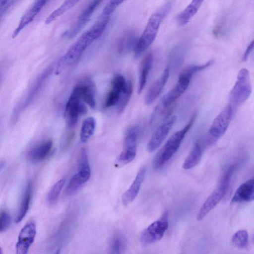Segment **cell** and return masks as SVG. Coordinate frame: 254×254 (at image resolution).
Returning <instances> with one entry per match:
<instances>
[{"label": "cell", "mask_w": 254, "mask_h": 254, "mask_svg": "<svg viewBox=\"0 0 254 254\" xmlns=\"http://www.w3.org/2000/svg\"><path fill=\"white\" fill-rule=\"evenodd\" d=\"M109 21V17L102 16L78 38L59 61L55 72L57 75L80 59L87 48L102 36Z\"/></svg>", "instance_id": "obj_1"}, {"label": "cell", "mask_w": 254, "mask_h": 254, "mask_svg": "<svg viewBox=\"0 0 254 254\" xmlns=\"http://www.w3.org/2000/svg\"><path fill=\"white\" fill-rule=\"evenodd\" d=\"M170 8L169 3L165 4L150 16L133 50L136 58H139L154 42L160 24Z\"/></svg>", "instance_id": "obj_2"}, {"label": "cell", "mask_w": 254, "mask_h": 254, "mask_svg": "<svg viewBox=\"0 0 254 254\" xmlns=\"http://www.w3.org/2000/svg\"><path fill=\"white\" fill-rule=\"evenodd\" d=\"M196 117V115L194 114L188 123L183 128L172 134L158 151L153 161L154 169L161 168L173 156L180 147L185 135L193 125Z\"/></svg>", "instance_id": "obj_3"}, {"label": "cell", "mask_w": 254, "mask_h": 254, "mask_svg": "<svg viewBox=\"0 0 254 254\" xmlns=\"http://www.w3.org/2000/svg\"><path fill=\"white\" fill-rule=\"evenodd\" d=\"M233 112V106L230 104L217 115L200 143L203 149L214 144L225 134L231 123Z\"/></svg>", "instance_id": "obj_4"}, {"label": "cell", "mask_w": 254, "mask_h": 254, "mask_svg": "<svg viewBox=\"0 0 254 254\" xmlns=\"http://www.w3.org/2000/svg\"><path fill=\"white\" fill-rule=\"evenodd\" d=\"M199 71L198 65L187 67L180 73L175 85L163 97L161 105L167 108L176 101L188 89L194 74Z\"/></svg>", "instance_id": "obj_5"}, {"label": "cell", "mask_w": 254, "mask_h": 254, "mask_svg": "<svg viewBox=\"0 0 254 254\" xmlns=\"http://www.w3.org/2000/svg\"><path fill=\"white\" fill-rule=\"evenodd\" d=\"M252 92L250 73L247 68H242L239 72L236 82L230 93L231 105H238L244 103Z\"/></svg>", "instance_id": "obj_6"}, {"label": "cell", "mask_w": 254, "mask_h": 254, "mask_svg": "<svg viewBox=\"0 0 254 254\" xmlns=\"http://www.w3.org/2000/svg\"><path fill=\"white\" fill-rule=\"evenodd\" d=\"M87 112V109L80 94L73 88L65 105L64 117L68 127H74L79 117Z\"/></svg>", "instance_id": "obj_7"}, {"label": "cell", "mask_w": 254, "mask_h": 254, "mask_svg": "<svg viewBox=\"0 0 254 254\" xmlns=\"http://www.w3.org/2000/svg\"><path fill=\"white\" fill-rule=\"evenodd\" d=\"M169 226L167 215L163 214L159 220L149 225L142 232L140 240L143 245H148L160 240Z\"/></svg>", "instance_id": "obj_8"}, {"label": "cell", "mask_w": 254, "mask_h": 254, "mask_svg": "<svg viewBox=\"0 0 254 254\" xmlns=\"http://www.w3.org/2000/svg\"><path fill=\"white\" fill-rule=\"evenodd\" d=\"M52 67H47L37 78L35 83L32 86L24 100L21 104L17 105L14 110L12 115V122H16L19 114L25 110L34 100L36 97L41 90L47 79L49 77L52 71Z\"/></svg>", "instance_id": "obj_9"}, {"label": "cell", "mask_w": 254, "mask_h": 254, "mask_svg": "<svg viewBox=\"0 0 254 254\" xmlns=\"http://www.w3.org/2000/svg\"><path fill=\"white\" fill-rule=\"evenodd\" d=\"M229 186L220 181L218 186L206 199L199 210L196 216L197 221H201L221 200L225 195Z\"/></svg>", "instance_id": "obj_10"}, {"label": "cell", "mask_w": 254, "mask_h": 254, "mask_svg": "<svg viewBox=\"0 0 254 254\" xmlns=\"http://www.w3.org/2000/svg\"><path fill=\"white\" fill-rule=\"evenodd\" d=\"M36 234V226L34 221H31L25 224L21 229L16 244V253L17 254H26L33 243Z\"/></svg>", "instance_id": "obj_11"}, {"label": "cell", "mask_w": 254, "mask_h": 254, "mask_svg": "<svg viewBox=\"0 0 254 254\" xmlns=\"http://www.w3.org/2000/svg\"><path fill=\"white\" fill-rule=\"evenodd\" d=\"M177 120V116H173L162 123L155 130L147 145L148 152L157 149L168 135Z\"/></svg>", "instance_id": "obj_12"}, {"label": "cell", "mask_w": 254, "mask_h": 254, "mask_svg": "<svg viewBox=\"0 0 254 254\" xmlns=\"http://www.w3.org/2000/svg\"><path fill=\"white\" fill-rule=\"evenodd\" d=\"M104 0H91L79 15L76 21L67 32L69 39L74 37L90 20L94 12Z\"/></svg>", "instance_id": "obj_13"}, {"label": "cell", "mask_w": 254, "mask_h": 254, "mask_svg": "<svg viewBox=\"0 0 254 254\" xmlns=\"http://www.w3.org/2000/svg\"><path fill=\"white\" fill-rule=\"evenodd\" d=\"M80 94L82 100L92 109L96 107V88L92 80L85 77L74 88Z\"/></svg>", "instance_id": "obj_14"}, {"label": "cell", "mask_w": 254, "mask_h": 254, "mask_svg": "<svg viewBox=\"0 0 254 254\" xmlns=\"http://www.w3.org/2000/svg\"><path fill=\"white\" fill-rule=\"evenodd\" d=\"M170 75V68L167 66L160 76L156 80L149 88L145 97L146 105H151L161 93L166 84Z\"/></svg>", "instance_id": "obj_15"}, {"label": "cell", "mask_w": 254, "mask_h": 254, "mask_svg": "<svg viewBox=\"0 0 254 254\" xmlns=\"http://www.w3.org/2000/svg\"><path fill=\"white\" fill-rule=\"evenodd\" d=\"M78 171L71 178L66 188V193L71 194L86 183L91 176L89 164L80 166Z\"/></svg>", "instance_id": "obj_16"}, {"label": "cell", "mask_w": 254, "mask_h": 254, "mask_svg": "<svg viewBox=\"0 0 254 254\" xmlns=\"http://www.w3.org/2000/svg\"><path fill=\"white\" fill-rule=\"evenodd\" d=\"M145 172L144 167L141 168L129 188L123 193L122 201L125 206L132 202L137 196L144 180Z\"/></svg>", "instance_id": "obj_17"}, {"label": "cell", "mask_w": 254, "mask_h": 254, "mask_svg": "<svg viewBox=\"0 0 254 254\" xmlns=\"http://www.w3.org/2000/svg\"><path fill=\"white\" fill-rule=\"evenodd\" d=\"M254 199V180L251 179L241 184L231 199L233 203L251 202Z\"/></svg>", "instance_id": "obj_18"}, {"label": "cell", "mask_w": 254, "mask_h": 254, "mask_svg": "<svg viewBox=\"0 0 254 254\" xmlns=\"http://www.w3.org/2000/svg\"><path fill=\"white\" fill-rule=\"evenodd\" d=\"M154 61L153 53L147 54L142 60L139 71L138 93H141L147 82L149 73L152 68Z\"/></svg>", "instance_id": "obj_19"}, {"label": "cell", "mask_w": 254, "mask_h": 254, "mask_svg": "<svg viewBox=\"0 0 254 254\" xmlns=\"http://www.w3.org/2000/svg\"><path fill=\"white\" fill-rule=\"evenodd\" d=\"M52 146L53 141L51 139L42 142L28 151L27 157L30 160L34 162L42 161L50 154Z\"/></svg>", "instance_id": "obj_20"}, {"label": "cell", "mask_w": 254, "mask_h": 254, "mask_svg": "<svg viewBox=\"0 0 254 254\" xmlns=\"http://www.w3.org/2000/svg\"><path fill=\"white\" fill-rule=\"evenodd\" d=\"M139 127L137 126H132L127 131L124 141V147L122 151L126 155L136 156V141L139 131Z\"/></svg>", "instance_id": "obj_21"}, {"label": "cell", "mask_w": 254, "mask_h": 254, "mask_svg": "<svg viewBox=\"0 0 254 254\" xmlns=\"http://www.w3.org/2000/svg\"><path fill=\"white\" fill-rule=\"evenodd\" d=\"M204 0H192L186 8L177 16L176 21L180 26L187 24L194 16Z\"/></svg>", "instance_id": "obj_22"}, {"label": "cell", "mask_w": 254, "mask_h": 254, "mask_svg": "<svg viewBox=\"0 0 254 254\" xmlns=\"http://www.w3.org/2000/svg\"><path fill=\"white\" fill-rule=\"evenodd\" d=\"M202 150L203 148L200 143L195 142L185 160L182 167L185 170H189L196 166L201 159Z\"/></svg>", "instance_id": "obj_23"}, {"label": "cell", "mask_w": 254, "mask_h": 254, "mask_svg": "<svg viewBox=\"0 0 254 254\" xmlns=\"http://www.w3.org/2000/svg\"><path fill=\"white\" fill-rule=\"evenodd\" d=\"M32 192L31 182H29L22 195L20 205L15 221L16 223L20 222L26 215L29 209Z\"/></svg>", "instance_id": "obj_24"}, {"label": "cell", "mask_w": 254, "mask_h": 254, "mask_svg": "<svg viewBox=\"0 0 254 254\" xmlns=\"http://www.w3.org/2000/svg\"><path fill=\"white\" fill-rule=\"evenodd\" d=\"M137 39L135 34L132 31L126 33L119 40V52L120 53H125L134 50Z\"/></svg>", "instance_id": "obj_25"}, {"label": "cell", "mask_w": 254, "mask_h": 254, "mask_svg": "<svg viewBox=\"0 0 254 254\" xmlns=\"http://www.w3.org/2000/svg\"><path fill=\"white\" fill-rule=\"evenodd\" d=\"M80 0H64L56 9L53 11L46 19L45 23L48 24L55 21L58 17L74 7Z\"/></svg>", "instance_id": "obj_26"}, {"label": "cell", "mask_w": 254, "mask_h": 254, "mask_svg": "<svg viewBox=\"0 0 254 254\" xmlns=\"http://www.w3.org/2000/svg\"><path fill=\"white\" fill-rule=\"evenodd\" d=\"M95 127L96 121L93 117H88L83 121L80 132V139L82 142H86L91 138Z\"/></svg>", "instance_id": "obj_27"}, {"label": "cell", "mask_w": 254, "mask_h": 254, "mask_svg": "<svg viewBox=\"0 0 254 254\" xmlns=\"http://www.w3.org/2000/svg\"><path fill=\"white\" fill-rule=\"evenodd\" d=\"M249 235L245 230H240L236 232L233 236L232 243L238 249L246 248L248 245Z\"/></svg>", "instance_id": "obj_28"}, {"label": "cell", "mask_w": 254, "mask_h": 254, "mask_svg": "<svg viewBox=\"0 0 254 254\" xmlns=\"http://www.w3.org/2000/svg\"><path fill=\"white\" fill-rule=\"evenodd\" d=\"M64 183L65 180L62 179L52 187L47 196V200L49 204H53L57 201Z\"/></svg>", "instance_id": "obj_29"}, {"label": "cell", "mask_w": 254, "mask_h": 254, "mask_svg": "<svg viewBox=\"0 0 254 254\" xmlns=\"http://www.w3.org/2000/svg\"><path fill=\"white\" fill-rule=\"evenodd\" d=\"M133 85L131 81H128L127 88L126 92L123 93L117 104V112L122 113L127 105L132 94Z\"/></svg>", "instance_id": "obj_30"}, {"label": "cell", "mask_w": 254, "mask_h": 254, "mask_svg": "<svg viewBox=\"0 0 254 254\" xmlns=\"http://www.w3.org/2000/svg\"><path fill=\"white\" fill-rule=\"evenodd\" d=\"M128 81L121 74H116L111 81L112 89H115L122 94L126 91L127 88Z\"/></svg>", "instance_id": "obj_31"}, {"label": "cell", "mask_w": 254, "mask_h": 254, "mask_svg": "<svg viewBox=\"0 0 254 254\" xmlns=\"http://www.w3.org/2000/svg\"><path fill=\"white\" fill-rule=\"evenodd\" d=\"M122 94L120 92L115 89H111L107 94L105 107L106 108H109L117 105L120 99Z\"/></svg>", "instance_id": "obj_32"}, {"label": "cell", "mask_w": 254, "mask_h": 254, "mask_svg": "<svg viewBox=\"0 0 254 254\" xmlns=\"http://www.w3.org/2000/svg\"><path fill=\"white\" fill-rule=\"evenodd\" d=\"M126 0H110L104 8L102 16L109 17Z\"/></svg>", "instance_id": "obj_33"}, {"label": "cell", "mask_w": 254, "mask_h": 254, "mask_svg": "<svg viewBox=\"0 0 254 254\" xmlns=\"http://www.w3.org/2000/svg\"><path fill=\"white\" fill-rule=\"evenodd\" d=\"M11 222L10 214L6 211L0 213V233L6 231L9 227Z\"/></svg>", "instance_id": "obj_34"}, {"label": "cell", "mask_w": 254, "mask_h": 254, "mask_svg": "<svg viewBox=\"0 0 254 254\" xmlns=\"http://www.w3.org/2000/svg\"><path fill=\"white\" fill-rule=\"evenodd\" d=\"M123 247V241L120 236H115L111 241L110 251L111 254H118Z\"/></svg>", "instance_id": "obj_35"}, {"label": "cell", "mask_w": 254, "mask_h": 254, "mask_svg": "<svg viewBox=\"0 0 254 254\" xmlns=\"http://www.w3.org/2000/svg\"><path fill=\"white\" fill-rule=\"evenodd\" d=\"M49 0H35L31 5L32 7L39 13Z\"/></svg>", "instance_id": "obj_36"}, {"label": "cell", "mask_w": 254, "mask_h": 254, "mask_svg": "<svg viewBox=\"0 0 254 254\" xmlns=\"http://www.w3.org/2000/svg\"><path fill=\"white\" fill-rule=\"evenodd\" d=\"M14 0H0V16L11 6Z\"/></svg>", "instance_id": "obj_37"}, {"label": "cell", "mask_w": 254, "mask_h": 254, "mask_svg": "<svg viewBox=\"0 0 254 254\" xmlns=\"http://www.w3.org/2000/svg\"><path fill=\"white\" fill-rule=\"evenodd\" d=\"M254 42L253 40L248 46L246 50H245L243 57V61L246 62L248 60L250 55L251 54L252 51L254 49Z\"/></svg>", "instance_id": "obj_38"}, {"label": "cell", "mask_w": 254, "mask_h": 254, "mask_svg": "<svg viewBox=\"0 0 254 254\" xmlns=\"http://www.w3.org/2000/svg\"><path fill=\"white\" fill-rule=\"evenodd\" d=\"M5 162L4 161H0V170L3 167Z\"/></svg>", "instance_id": "obj_39"}, {"label": "cell", "mask_w": 254, "mask_h": 254, "mask_svg": "<svg viewBox=\"0 0 254 254\" xmlns=\"http://www.w3.org/2000/svg\"><path fill=\"white\" fill-rule=\"evenodd\" d=\"M2 253H3L2 250L1 248L0 247V254H2Z\"/></svg>", "instance_id": "obj_40"}, {"label": "cell", "mask_w": 254, "mask_h": 254, "mask_svg": "<svg viewBox=\"0 0 254 254\" xmlns=\"http://www.w3.org/2000/svg\"></svg>", "instance_id": "obj_41"}]
</instances>
